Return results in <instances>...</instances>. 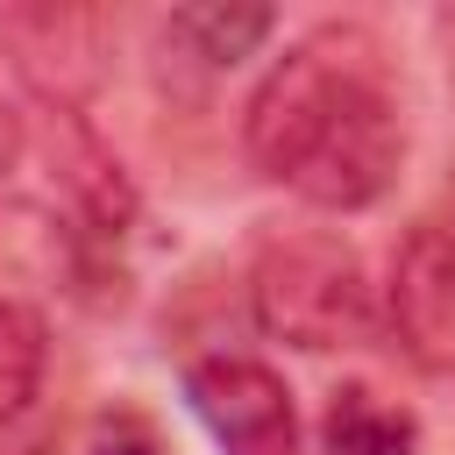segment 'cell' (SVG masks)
I'll return each mask as SVG.
<instances>
[{"label":"cell","mask_w":455,"mask_h":455,"mask_svg":"<svg viewBox=\"0 0 455 455\" xmlns=\"http://www.w3.org/2000/svg\"><path fill=\"white\" fill-rule=\"evenodd\" d=\"M85 455H171V448H164V434H156L149 412H135V405H107V412L92 419Z\"/></svg>","instance_id":"obj_10"},{"label":"cell","mask_w":455,"mask_h":455,"mask_svg":"<svg viewBox=\"0 0 455 455\" xmlns=\"http://www.w3.org/2000/svg\"><path fill=\"white\" fill-rule=\"evenodd\" d=\"M277 36V14L270 7H220V0H199V7H178L171 21H164V50H178V64H192V71H206V78H220V71H235L242 57H256L263 43Z\"/></svg>","instance_id":"obj_8"},{"label":"cell","mask_w":455,"mask_h":455,"mask_svg":"<svg viewBox=\"0 0 455 455\" xmlns=\"http://www.w3.org/2000/svg\"><path fill=\"white\" fill-rule=\"evenodd\" d=\"M107 50H114V14L100 7H64V0L0 7V57L36 92V107L85 114L92 85L107 78Z\"/></svg>","instance_id":"obj_4"},{"label":"cell","mask_w":455,"mask_h":455,"mask_svg":"<svg viewBox=\"0 0 455 455\" xmlns=\"http://www.w3.org/2000/svg\"><path fill=\"white\" fill-rule=\"evenodd\" d=\"M249 313L270 341L334 355L377 334V291L363 256L334 228H277L249 263Z\"/></svg>","instance_id":"obj_3"},{"label":"cell","mask_w":455,"mask_h":455,"mask_svg":"<svg viewBox=\"0 0 455 455\" xmlns=\"http://www.w3.org/2000/svg\"><path fill=\"white\" fill-rule=\"evenodd\" d=\"M43 171H50V206H57L71 291L92 306H121L128 299V235L142 220L135 178L100 142V128L64 107H43Z\"/></svg>","instance_id":"obj_2"},{"label":"cell","mask_w":455,"mask_h":455,"mask_svg":"<svg viewBox=\"0 0 455 455\" xmlns=\"http://www.w3.org/2000/svg\"><path fill=\"white\" fill-rule=\"evenodd\" d=\"M43 377H50V334H43V320L28 306L0 299V455H50Z\"/></svg>","instance_id":"obj_7"},{"label":"cell","mask_w":455,"mask_h":455,"mask_svg":"<svg viewBox=\"0 0 455 455\" xmlns=\"http://www.w3.org/2000/svg\"><path fill=\"white\" fill-rule=\"evenodd\" d=\"M384 320L412 370L455 377V220H419L384 277Z\"/></svg>","instance_id":"obj_6"},{"label":"cell","mask_w":455,"mask_h":455,"mask_svg":"<svg viewBox=\"0 0 455 455\" xmlns=\"http://www.w3.org/2000/svg\"><path fill=\"white\" fill-rule=\"evenodd\" d=\"M320 455H419V419L370 384H341L320 412Z\"/></svg>","instance_id":"obj_9"},{"label":"cell","mask_w":455,"mask_h":455,"mask_svg":"<svg viewBox=\"0 0 455 455\" xmlns=\"http://www.w3.org/2000/svg\"><path fill=\"white\" fill-rule=\"evenodd\" d=\"M249 164L320 213H363L398 185L405 100L391 50L363 21H320L291 36L242 107Z\"/></svg>","instance_id":"obj_1"},{"label":"cell","mask_w":455,"mask_h":455,"mask_svg":"<svg viewBox=\"0 0 455 455\" xmlns=\"http://www.w3.org/2000/svg\"><path fill=\"white\" fill-rule=\"evenodd\" d=\"M185 405L213 434L220 455H299V405L284 377L256 355H199L185 363Z\"/></svg>","instance_id":"obj_5"},{"label":"cell","mask_w":455,"mask_h":455,"mask_svg":"<svg viewBox=\"0 0 455 455\" xmlns=\"http://www.w3.org/2000/svg\"><path fill=\"white\" fill-rule=\"evenodd\" d=\"M21 149H28V128H21V114L0 100V185L14 178V164H21Z\"/></svg>","instance_id":"obj_11"}]
</instances>
